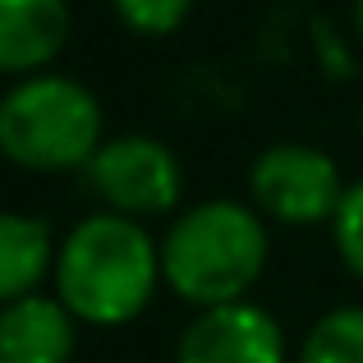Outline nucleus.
Returning <instances> with one entry per match:
<instances>
[{"label": "nucleus", "mask_w": 363, "mask_h": 363, "mask_svg": "<svg viewBox=\"0 0 363 363\" xmlns=\"http://www.w3.org/2000/svg\"><path fill=\"white\" fill-rule=\"evenodd\" d=\"M161 276V248L133 216H83L55 253L60 303L83 322H129L147 308Z\"/></svg>", "instance_id": "nucleus-1"}, {"label": "nucleus", "mask_w": 363, "mask_h": 363, "mask_svg": "<svg viewBox=\"0 0 363 363\" xmlns=\"http://www.w3.org/2000/svg\"><path fill=\"white\" fill-rule=\"evenodd\" d=\"M267 230L253 207L235 198H207L175 216L161 240V272L179 299L198 308L240 303L248 285L262 276Z\"/></svg>", "instance_id": "nucleus-2"}, {"label": "nucleus", "mask_w": 363, "mask_h": 363, "mask_svg": "<svg viewBox=\"0 0 363 363\" xmlns=\"http://www.w3.org/2000/svg\"><path fill=\"white\" fill-rule=\"evenodd\" d=\"M101 147V101L69 74H28L0 97V152L28 170H69Z\"/></svg>", "instance_id": "nucleus-3"}, {"label": "nucleus", "mask_w": 363, "mask_h": 363, "mask_svg": "<svg viewBox=\"0 0 363 363\" xmlns=\"http://www.w3.org/2000/svg\"><path fill=\"white\" fill-rule=\"evenodd\" d=\"M248 189H253V203L285 225L331 221L340 198H345L336 161L322 147H308V143H276V147H267L248 166Z\"/></svg>", "instance_id": "nucleus-4"}, {"label": "nucleus", "mask_w": 363, "mask_h": 363, "mask_svg": "<svg viewBox=\"0 0 363 363\" xmlns=\"http://www.w3.org/2000/svg\"><path fill=\"white\" fill-rule=\"evenodd\" d=\"M92 189L111 203V212L120 216H152L175 207L179 198V161L161 138L147 133H120L97 147V157L88 161Z\"/></svg>", "instance_id": "nucleus-5"}, {"label": "nucleus", "mask_w": 363, "mask_h": 363, "mask_svg": "<svg viewBox=\"0 0 363 363\" xmlns=\"http://www.w3.org/2000/svg\"><path fill=\"white\" fill-rule=\"evenodd\" d=\"M175 363H285V336L257 303H221L179 331Z\"/></svg>", "instance_id": "nucleus-6"}, {"label": "nucleus", "mask_w": 363, "mask_h": 363, "mask_svg": "<svg viewBox=\"0 0 363 363\" xmlns=\"http://www.w3.org/2000/svg\"><path fill=\"white\" fill-rule=\"evenodd\" d=\"M74 313L60 299L23 294L0 308V363H69Z\"/></svg>", "instance_id": "nucleus-7"}, {"label": "nucleus", "mask_w": 363, "mask_h": 363, "mask_svg": "<svg viewBox=\"0 0 363 363\" xmlns=\"http://www.w3.org/2000/svg\"><path fill=\"white\" fill-rule=\"evenodd\" d=\"M69 37L65 0H0V74H37Z\"/></svg>", "instance_id": "nucleus-8"}, {"label": "nucleus", "mask_w": 363, "mask_h": 363, "mask_svg": "<svg viewBox=\"0 0 363 363\" xmlns=\"http://www.w3.org/2000/svg\"><path fill=\"white\" fill-rule=\"evenodd\" d=\"M51 267V225L28 212H0V303L37 294Z\"/></svg>", "instance_id": "nucleus-9"}, {"label": "nucleus", "mask_w": 363, "mask_h": 363, "mask_svg": "<svg viewBox=\"0 0 363 363\" xmlns=\"http://www.w3.org/2000/svg\"><path fill=\"white\" fill-rule=\"evenodd\" d=\"M299 363H363V308H331L303 336Z\"/></svg>", "instance_id": "nucleus-10"}, {"label": "nucleus", "mask_w": 363, "mask_h": 363, "mask_svg": "<svg viewBox=\"0 0 363 363\" xmlns=\"http://www.w3.org/2000/svg\"><path fill=\"white\" fill-rule=\"evenodd\" d=\"M331 230H336V248L350 262V272L363 276V179L345 189L336 216H331Z\"/></svg>", "instance_id": "nucleus-11"}, {"label": "nucleus", "mask_w": 363, "mask_h": 363, "mask_svg": "<svg viewBox=\"0 0 363 363\" xmlns=\"http://www.w3.org/2000/svg\"><path fill=\"white\" fill-rule=\"evenodd\" d=\"M116 14L138 33H170L184 23V14L194 9V0H111Z\"/></svg>", "instance_id": "nucleus-12"}, {"label": "nucleus", "mask_w": 363, "mask_h": 363, "mask_svg": "<svg viewBox=\"0 0 363 363\" xmlns=\"http://www.w3.org/2000/svg\"><path fill=\"white\" fill-rule=\"evenodd\" d=\"M354 28H359V37H363V0H354Z\"/></svg>", "instance_id": "nucleus-13"}]
</instances>
